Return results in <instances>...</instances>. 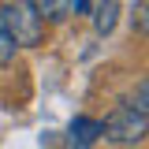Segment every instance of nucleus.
<instances>
[{"instance_id": "obj_1", "label": "nucleus", "mask_w": 149, "mask_h": 149, "mask_svg": "<svg viewBox=\"0 0 149 149\" xmlns=\"http://www.w3.org/2000/svg\"><path fill=\"white\" fill-rule=\"evenodd\" d=\"M0 30L15 41L19 49H34L45 37V19L34 11L30 0H15V4H0Z\"/></svg>"}, {"instance_id": "obj_2", "label": "nucleus", "mask_w": 149, "mask_h": 149, "mask_svg": "<svg viewBox=\"0 0 149 149\" xmlns=\"http://www.w3.org/2000/svg\"><path fill=\"white\" fill-rule=\"evenodd\" d=\"M149 130V119L142 112H134L130 104H119V108H112L104 116V123H101V138L104 142H116V146H134V142H142Z\"/></svg>"}, {"instance_id": "obj_3", "label": "nucleus", "mask_w": 149, "mask_h": 149, "mask_svg": "<svg viewBox=\"0 0 149 149\" xmlns=\"http://www.w3.org/2000/svg\"><path fill=\"white\" fill-rule=\"evenodd\" d=\"M97 138H101V119L78 116L71 123V134H67V149H90Z\"/></svg>"}, {"instance_id": "obj_4", "label": "nucleus", "mask_w": 149, "mask_h": 149, "mask_svg": "<svg viewBox=\"0 0 149 149\" xmlns=\"http://www.w3.org/2000/svg\"><path fill=\"white\" fill-rule=\"evenodd\" d=\"M90 15H93V30L101 37H108L112 30H116V22H119V4H116V0H97L90 8Z\"/></svg>"}, {"instance_id": "obj_5", "label": "nucleus", "mask_w": 149, "mask_h": 149, "mask_svg": "<svg viewBox=\"0 0 149 149\" xmlns=\"http://www.w3.org/2000/svg\"><path fill=\"white\" fill-rule=\"evenodd\" d=\"M34 4V11L41 19H67V8H63V0H30Z\"/></svg>"}, {"instance_id": "obj_6", "label": "nucleus", "mask_w": 149, "mask_h": 149, "mask_svg": "<svg viewBox=\"0 0 149 149\" xmlns=\"http://www.w3.org/2000/svg\"><path fill=\"white\" fill-rule=\"evenodd\" d=\"M130 108H134V112H142V116L149 112V82H146V78L138 82V90H134V97H130Z\"/></svg>"}, {"instance_id": "obj_7", "label": "nucleus", "mask_w": 149, "mask_h": 149, "mask_svg": "<svg viewBox=\"0 0 149 149\" xmlns=\"http://www.w3.org/2000/svg\"><path fill=\"white\" fill-rule=\"evenodd\" d=\"M15 41H11V37L4 34V30H0V67H4V63H11V60H15Z\"/></svg>"}, {"instance_id": "obj_8", "label": "nucleus", "mask_w": 149, "mask_h": 149, "mask_svg": "<svg viewBox=\"0 0 149 149\" xmlns=\"http://www.w3.org/2000/svg\"><path fill=\"white\" fill-rule=\"evenodd\" d=\"M134 30L146 34V0H138V8H134Z\"/></svg>"}, {"instance_id": "obj_9", "label": "nucleus", "mask_w": 149, "mask_h": 149, "mask_svg": "<svg viewBox=\"0 0 149 149\" xmlns=\"http://www.w3.org/2000/svg\"><path fill=\"white\" fill-rule=\"evenodd\" d=\"M130 149H134V146H130Z\"/></svg>"}]
</instances>
